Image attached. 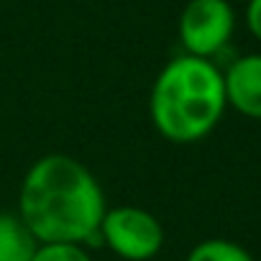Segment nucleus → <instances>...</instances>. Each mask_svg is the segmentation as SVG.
<instances>
[{"label":"nucleus","mask_w":261,"mask_h":261,"mask_svg":"<svg viewBox=\"0 0 261 261\" xmlns=\"http://www.w3.org/2000/svg\"><path fill=\"white\" fill-rule=\"evenodd\" d=\"M100 243L123 261H154L164 246V225L139 205L108 207L100 220Z\"/></svg>","instance_id":"3"},{"label":"nucleus","mask_w":261,"mask_h":261,"mask_svg":"<svg viewBox=\"0 0 261 261\" xmlns=\"http://www.w3.org/2000/svg\"><path fill=\"white\" fill-rule=\"evenodd\" d=\"M31 261H92V256L80 243H39Z\"/></svg>","instance_id":"8"},{"label":"nucleus","mask_w":261,"mask_h":261,"mask_svg":"<svg viewBox=\"0 0 261 261\" xmlns=\"http://www.w3.org/2000/svg\"><path fill=\"white\" fill-rule=\"evenodd\" d=\"M187 261H253V256L236 241L205 238L187 253Z\"/></svg>","instance_id":"7"},{"label":"nucleus","mask_w":261,"mask_h":261,"mask_svg":"<svg viewBox=\"0 0 261 261\" xmlns=\"http://www.w3.org/2000/svg\"><path fill=\"white\" fill-rule=\"evenodd\" d=\"M177 29L185 54L213 59L236 31V11L228 0H190L179 13Z\"/></svg>","instance_id":"4"},{"label":"nucleus","mask_w":261,"mask_h":261,"mask_svg":"<svg viewBox=\"0 0 261 261\" xmlns=\"http://www.w3.org/2000/svg\"><path fill=\"white\" fill-rule=\"evenodd\" d=\"M225 108L223 72L213 59L192 54L167 62L149 95L151 123L172 144H197L210 136Z\"/></svg>","instance_id":"2"},{"label":"nucleus","mask_w":261,"mask_h":261,"mask_svg":"<svg viewBox=\"0 0 261 261\" xmlns=\"http://www.w3.org/2000/svg\"><path fill=\"white\" fill-rule=\"evenodd\" d=\"M246 26L253 34V39L261 41V0H248V6H246Z\"/></svg>","instance_id":"9"},{"label":"nucleus","mask_w":261,"mask_h":261,"mask_svg":"<svg viewBox=\"0 0 261 261\" xmlns=\"http://www.w3.org/2000/svg\"><path fill=\"white\" fill-rule=\"evenodd\" d=\"M36 248L39 241L18 213H0V261H31Z\"/></svg>","instance_id":"6"},{"label":"nucleus","mask_w":261,"mask_h":261,"mask_svg":"<svg viewBox=\"0 0 261 261\" xmlns=\"http://www.w3.org/2000/svg\"><path fill=\"white\" fill-rule=\"evenodd\" d=\"M105 210L108 202L97 177L67 154L36 159L18 192V215L39 243L95 246L100 243Z\"/></svg>","instance_id":"1"},{"label":"nucleus","mask_w":261,"mask_h":261,"mask_svg":"<svg viewBox=\"0 0 261 261\" xmlns=\"http://www.w3.org/2000/svg\"><path fill=\"white\" fill-rule=\"evenodd\" d=\"M225 100L246 118L261 120V54L238 57L223 72Z\"/></svg>","instance_id":"5"}]
</instances>
